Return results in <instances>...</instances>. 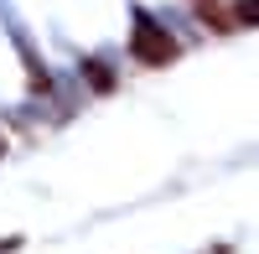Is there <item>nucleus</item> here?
Segmentation results:
<instances>
[{
  "label": "nucleus",
  "instance_id": "nucleus-1",
  "mask_svg": "<svg viewBox=\"0 0 259 254\" xmlns=\"http://www.w3.org/2000/svg\"><path fill=\"white\" fill-rule=\"evenodd\" d=\"M130 52H135V62H145V68H166V62H177L182 41L171 36L166 26H156L145 11H135V36H130Z\"/></svg>",
  "mask_w": 259,
  "mask_h": 254
},
{
  "label": "nucleus",
  "instance_id": "nucleus-2",
  "mask_svg": "<svg viewBox=\"0 0 259 254\" xmlns=\"http://www.w3.org/2000/svg\"><path fill=\"white\" fill-rule=\"evenodd\" d=\"M89 78H94V89H99V94H104V89H114V78H109V68H104L99 57L89 62Z\"/></svg>",
  "mask_w": 259,
  "mask_h": 254
},
{
  "label": "nucleus",
  "instance_id": "nucleus-3",
  "mask_svg": "<svg viewBox=\"0 0 259 254\" xmlns=\"http://www.w3.org/2000/svg\"><path fill=\"white\" fill-rule=\"evenodd\" d=\"M233 21H244V26H259V0H244V6L233 11Z\"/></svg>",
  "mask_w": 259,
  "mask_h": 254
},
{
  "label": "nucleus",
  "instance_id": "nucleus-4",
  "mask_svg": "<svg viewBox=\"0 0 259 254\" xmlns=\"http://www.w3.org/2000/svg\"><path fill=\"white\" fill-rule=\"evenodd\" d=\"M11 249H21V239H0V254H11Z\"/></svg>",
  "mask_w": 259,
  "mask_h": 254
},
{
  "label": "nucleus",
  "instance_id": "nucleus-5",
  "mask_svg": "<svg viewBox=\"0 0 259 254\" xmlns=\"http://www.w3.org/2000/svg\"><path fill=\"white\" fill-rule=\"evenodd\" d=\"M0 151H6V145H0Z\"/></svg>",
  "mask_w": 259,
  "mask_h": 254
}]
</instances>
